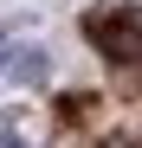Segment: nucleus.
<instances>
[{
	"mask_svg": "<svg viewBox=\"0 0 142 148\" xmlns=\"http://www.w3.org/2000/svg\"><path fill=\"white\" fill-rule=\"evenodd\" d=\"M0 148H26V142H19V135H13V129H0Z\"/></svg>",
	"mask_w": 142,
	"mask_h": 148,
	"instance_id": "3",
	"label": "nucleus"
},
{
	"mask_svg": "<svg viewBox=\"0 0 142 148\" xmlns=\"http://www.w3.org/2000/svg\"><path fill=\"white\" fill-rule=\"evenodd\" d=\"M13 71H19L26 84H32V77H45V52H19V64H13Z\"/></svg>",
	"mask_w": 142,
	"mask_h": 148,
	"instance_id": "2",
	"label": "nucleus"
},
{
	"mask_svg": "<svg viewBox=\"0 0 142 148\" xmlns=\"http://www.w3.org/2000/svg\"><path fill=\"white\" fill-rule=\"evenodd\" d=\"M84 32H90V45H97V52H110V58H142V13L123 7V0L97 7V13L84 19Z\"/></svg>",
	"mask_w": 142,
	"mask_h": 148,
	"instance_id": "1",
	"label": "nucleus"
},
{
	"mask_svg": "<svg viewBox=\"0 0 142 148\" xmlns=\"http://www.w3.org/2000/svg\"><path fill=\"white\" fill-rule=\"evenodd\" d=\"M0 64H7V39H0Z\"/></svg>",
	"mask_w": 142,
	"mask_h": 148,
	"instance_id": "4",
	"label": "nucleus"
}]
</instances>
